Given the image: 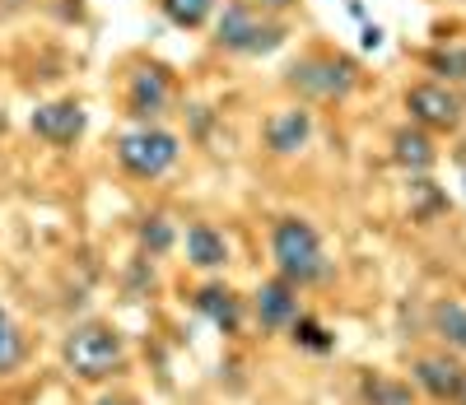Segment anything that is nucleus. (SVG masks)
Masks as SVG:
<instances>
[{
	"label": "nucleus",
	"instance_id": "9",
	"mask_svg": "<svg viewBox=\"0 0 466 405\" xmlns=\"http://www.w3.org/2000/svg\"><path fill=\"white\" fill-rule=\"evenodd\" d=\"M191 312L206 317L219 336H243L248 331V299L224 285V279H206V285L191 289Z\"/></svg>",
	"mask_w": 466,
	"mask_h": 405
},
{
	"label": "nucleus",
	"instance_id": "17",
	"mask_svg": "<svg viewBox=\"0 0 466 405\" xmlns=\"http://www.w3.org/2000/svg\"><path fill=\"white\" fill-rule=\"evenodd\" d=\"M289 345L299 349V354H313V359H327V354H336V331L327 327L322 317H313V312H299L294 321H289Z\"/></svg>",
	"mask_w": 466,
	"mask_h": 405
},
{
	"label": "nucleus",
	"instance_id": "14",
	"mask_svg": "<svg viewBox=\"0 0 466 405\" xmlns=\"http://www.w3.org/2000/svg\"><path fill=\"white\" fill-rule=\"evenodd\" d=\"M430 336L439 340V349L466 359V303L461 299H434L430 303Z\"/></svg>",
	"mask_w": 466,
	"mask_h": 405
},
{
	"label": "nucleus",
	"instance_id": "5",
	"mask_svg": "<svg viewBox=\"0 0 466 405\" xmlns=\"http://www.w3.org/2000/svg\"><path fill=\"white\" fill-rule=\"evenodd\" d=\"M177 158H182V140L164 127H154V121L116 136V164H122V173L136 177V182H159Z\"/></svg>",
	"mask_w": 466,
	"mask_h": 405
},
{
	"label": "nucleus",
	"instance_id": "20",
	"mask_svg": "<svg viewBox=\"0 0 466 405\" xmlns=\"http://www.w3.org/2000/svg\"><path fill=\"white\" fill-rule=\"evenodd\" d=\"M159 10L177 28H201L215 15V0H159Z\"/></svg>",
	"mask_w": 466,
	"mask_h": 405
},
{
	"label": "nucleus",
	"instance_id": "25",
	"mask_svg": "<svg viewBox=\"0 0 466 405\" xmlns=\"http://www.w3.org/2000/svg\"><path fill=\"white\" fill-rule=\"evenodd\" d=\"M448 405H466V373H461V387H457V396H452Z\"/></svg>",
	"mask_w": 466,
	"mask_h": 405
},
{
	"label": "nucleus",
	"instance_id": "4",
	"mask_svg": "<svg viewBox=\"0 0 466 405\" xmlns=\"http://www.w3.org/2000/svg\"><path fill=\"white\" fill-rule=\"evenodd\" d=\"M285 85L313 103H340L360 85V66L340 52H308L285 70Z\"/></svg>",
	"mask_w": 466,
	"mask_h": 405
},
{
	"label": "nucleus",
	"instance_id": "8",
	"mask_svg": "<svg viewBox=\"0 0 466 405\" xmlns=\"http://www.w3.org/2000/svg\"><path fill=\"white\" fill-rule=\"evenodd\" d=\"M461 373H466V359L448 349H420L410 359V387L420 391V400H434V405H448L457 396Z\"/></svg>",
	"mask_w": 466,
	"mask_h": 405
},
{
	"label": "nucleus",
	"instance_id": "21",
	"mask_svg": "<svg viewBox=\"0 0 466 405\" xmlns=\"http://www.w3.org/2000/svg\"><path fill=\"white\" fill-rule=\"evenodd\" d=\"M424 66H430L434 75H443L448 85H461L466 79V47H434L430 56H424Z\"/></svg>",
	"mask_w": 466,
	"mask_h": 405
},
{
	"label": "nucleus",
	"instance_id": "23",
	"mask_svg": "<svg viewBox=\"0 0 466 405\" xmlns=\"http://www.w3.org/2000/svg\"><path fill=\"white\" fill-rule=\"evenodd\" d=\"M252 5H257V10H266V15H285V10L294 5V0H252Z\"/></svg>",
	"mask_w": 466,
	"mask_h": 405
},
{
	"label": "nucleus",
	"instance_id": "26",
	"mask_svg": "<svg viewBox=\"0 0 466 405\" xmlns=\"http://www.w3.org/2000/svg\"><path fill=\"white\" fill-rule=\"evenodd\" d=\"M461 103H466V98H461Z\"/></svg>",
	"mask_w": 466,
	"mask_h": 405
},
{
	"label": "nucleus",
	"instance_id": "1",
	"mask_svg": "<svg viewBox=\"0 0 466 405\" xmlns=\"http://www.w3.org/2000/svg\"><path fill=\"white\" fill-rule=\"evenodd\" d=\"M56 359H61V373L80 387H112V382H127L131 373V336L116 327L107 317H85L66 327L61 345H56Z\"/></svg>",
	"mask_w": 466,
	"mask_h": 405
},
{
	"label": "nucleus",
	"instance_id": "16",
	"mask_svg": "<svg viewBox=\"0 0 466 405\" xmlns=\"http://www.w3.org/2000/svg\"><path fill=\"white\" fill-rule=\"evenodd\" d=\"M182 252H187L191 270H224L228 266V242H224V233L215 224H187Z\"/></svg>",
	"mask_w": 466,
	"mask_h": 405
},
{
	"label": "nucleus",
	"instance_id": "22",
	"mask_svg": "<svg viewBox=\"0 0 466 405\" xmlns=\"http://www.w3.org/2000/svg\"><path fill=\"white\" fill-rule=\"evenodd\" d=\"M85 405H145L131 387H122V382H112V387H94V396L85 400Z\"/></svg>",
	"mask_w": 466,
	"mask_h": 405
},
{
	"label": "nucleus",
	"instance_id": "13",
	"mask_svg": "<svg viewBox=\"0 0 466 405\" xmlns=\"http://www.w3.org/2000/svg\"><path fill=\"white\" fill-rule=\"evenodd\" d=\"M355 400L360 405H420V391L410 387V378L382 373V369H364L355 378Z\"/></svg>",
	"mask_w": 466,
	"mask_h": 405
},
{
	"label": "nucleus",
	"instance_id": "7",
	"mask_svg": "<svg viewBox=\"0 0 466 405\" xmlns=\"http://www.w3.org/2000/svg\"><path fill=\"white\" fill-rule=\"evenodd\" d=\"M406 112L424 131H457L461 116H466V103H461V94L439 85V79H424V85L406 89Z\"/></svg>",
	"mask_w": 466,
	"mask_h": 405
},
{
	"label": "nucleus",
	"instance_id": "19",
	"mask_svg": "<svg viewBox=\"0 0 466 405\" xmlns=\"http://www.w3.org/2000/svg\"><path fill=\"white\" fill-rule=\"evenodd\" d=\"M136 248H140V257H149V261H164V257L177 248V228H173L164 215H145L140 228H136Z\"/></svg>",
	"mask_w": 466,
	"mask_h": 405
},
{
	"label": "nucleus",
	"instance_id": "18",
	"mask_svg": "<svg viewBox=\"0 0 466 405\" xmlns=\"http://www.w3.org/2000/svg\"><path fill=\"white\" fill-rule=\"evenodd\" d=\"M392 154H397V164L401 168H410V173H430L434 168V140H430V131L424 127H401L397 136H392Z\"/></svg>",
	"mask_w": 466,
	"mask_h": 405
},
{
	"label": "nucleus",
	"instance_id": "3",
	"mask_svg": "<svg viewBox=\"0 0 466 405\" xmlns=\"http://www.w3.org/2000/svg\"><path fill=\"white\" fill-rule=\"evenodd\" d=\"M285 43V24L257 10L252 0H228L215 19V47L233 56H266Z\"/></svg>",
	"mask_w": 466,
	"mask_h": 405
},
{
	"label": "nucleus",
	"instance_id": "11",
	"mask_svg": "<svg viewBox=\"0 0 466 405\" xmlns=\"http://www.w3.org/2000/svg\"><path fill=\"white\" fill-rule=\"evenodd\" d=\"M173 103V79L164 66H136L127 75V112L140 121V127H149V121H159Z\"/></svg>",
	"mask_w": 466,
	"mask_h": 405
},
{
	"label": "nucleus",
	"instance_id": "2",
	"mask_svg": "<svg viewBox=\"0 0 466 405\" xmlns=\"http://www.w3.org/2000/svg\"><path fill=\"white\" fill-rule=\"evenodd\" d=\"M270 261H276V275H285L289 285L299 289H318L331 279V257H327V242L322 233L299 219V215H285L270 224Z\"/></svg>",
	"mask_w": 466,
	"mask_h": 405
},
{
	"label": "nucleus",
	"instance_id": "6",
	"mask_svg": "<svg viewBox=\"0 0 466 405\" xmlns=\"http://www.w3.org/2000/svg\"><path fill=\"white\" fill-rule=\"evenodd\" d=\"M299 294H303V289L289 285L285 275L261 279V285L252 289V299H248V317L257 321V331H266V336H285V331H289V321L303 312V299H299Z\"/></svg>",
	"mask_w": 466,
	"mask_h": 405
},
{
	"label": "nucleus",
	"instance_id": "15",
	"mask_svg": "<svg viewBox=\"0 0 466 405\" xmlns=\"http://www.w3.org/2000/svg\"><path fill=\"white\" fill-rule=\"evenodd\" d=\"M33 359V336L19 327V317L0 303V382H10L28 369Z\"/></svg>",
	"mask_w": 466,
	"mask_h": 405
},
{
	"label": "nucleus",
	"instance_id": "12",
	"mask_svg": "<svg viewBox=\"0 0 466 405\" xmlns=\"http://www.w3.org/2000/svg\"><path fill=\"white\" fill-rule=\"evenodd\" d=\"M308 140H313V112L308 107H280L266 121V149L270 154L289 158V154L308 149Z\"/></svg>",
	"mask_w": 466,
	"mask_h": 405
},
{
	"label": "nucleus",
	"instance_id": "10",
	"mask_svg": "<svg viewBox=\"0 0 466 405\" xmlns=\"http://www.w3.org/2000/svg\"><path fill=\"white\" fill-rule=\"evenodd\" d=\"M85 127H89V112H85L80 98H52V103H37L33 116H28V131H33L37 140L56 145V149L75 145V140L85 136Z\"/></svg>",
	"mask_w": 466,
	"mask_h": 405
},
{
	"label": "nucleus",
	"instance_id": "24",
	"mask_svg": "<svg viewBox=\"0 0 466 405\" xmlns=\"http://www.w3.org/2000/svg\"><path fill=\"white\" fill-rule=\"evenodd\" d=\"M364 47H382V28H373V24L364 28Z\"/></svg>",
	"mask_w": 466,
	"mask_h": 405
}]
</instances>
